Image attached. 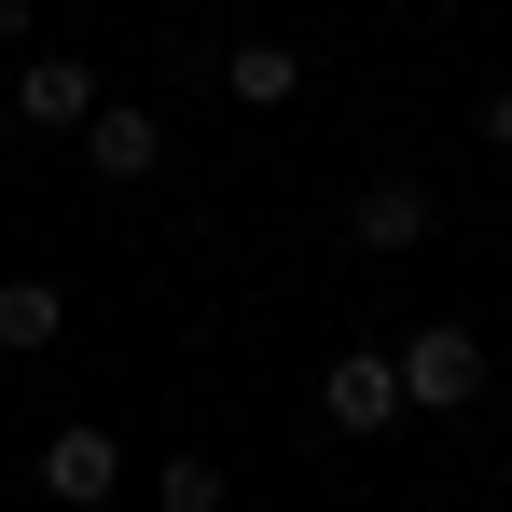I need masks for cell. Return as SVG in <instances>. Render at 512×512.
Returning a JSON list of instances; mask_svg holds the SVG:
<instances>
[{"instance_id": "cell-6", "label": "cell", "mask_w": 512, "mask_h": 512, "mask_svg": "<svg viewBox=\"0 0 512 512\" xmlns=\"http://www.w3.org/2000/svg\"><path fill=\"white\" fill-rule=\"evenodd\" d=\"M319 416H333V429H360V443L402 416V374H388V346H346L333 374H319Z\"/></svg>"}, {"instance_id": "cell-4", "label": "cell", "mask_w": 512, "mask_h": 512, "mask_svg": "<svg viewBox=\"0 0 512 512\" xmlns=\"http://www.w3.org/2000/svg\"><path fill=\"white\" fill-rule=\"evenodd\" d=\"M111 485H125V443H111L97 416H70L56 443H42V499H56V512H97Z\"/></svg>"}, {"instance_id": "cell-9", "label": "cell", "mask_w": 512, "mask_h": 512, "mask_svg": "<svg viewBox=\"0 0 512 512\" xmlns=\"http://www.w3.org/2000/svg\"><path fill=\"white\" fill-rule=\"evenodd\" d=\"M153 499H167V512H222V457H194V443H180L167 471H153Z\"/></svg>"}, {"instance_id": "cell-5", "label": "cell", "mask_w": 512, "mask_h": 512, "mask_svg": "<svg viewBox=\"0 0 512 512\" xmlns=\"http://www.w3.org/2000/svg\"><path fill=\"white\" fill-rule=\"evenodd\" d=\"M84 167L125 194V180H153L167 167V111H139V97H97V125H84Z\"/></svg>"}, {"instance_id": "cell-2", "label": "cell", "mask_w": 512, "mask_h": 512, "mask_svg": "<svg viewBox=\"0 0 512 512\" xmlns=\"http://www.w3.org/2000/svg\"><path fill=\"white\" fill-rule=\"evenodd\" d=\"M346 250H360V263H402V250H429V180L374 167L360 194H346Z\"/></svg>"}, {"instance_id": "cell-8", "label": "cell", "mask_w": 512, "mask_h": 512, "mask_svg": "<svg viewBox=\"0 0 512 512\" xmlns=\"http://www.w3.org/2000/svg\"><path fill=\"white\" fill-rule=\"evenodd\" d=\"M56 333H70V291H56V277H0V346H14V360H42Z\"/></svg>"}, {"instance_id": "cell-3", "label": "cell", "mask_w": 512, "mask_h": 512, "mask_svg": "<svg viewBox=\"0 0 512 512\" xmlns=\"http://www.w3.org/2000/svg\"><path fill=\"white\" fill-rule=\"evenodd\" d=\"M14 125H28V139H84L97 125V70L84 56H28V70H14Z\"/></svg>"}, {"instance_id": "cell-7", "label": "cell", "mask_w": 512, "mask_h": 512, "mask_svg": "<svg viewBox=\"0 0 512 512\" xmlns=\"http://www.w3.org/2000/svg\"><path fill=\"white\" fill-rule=\"evenodd\" d=\"M222 97H236V111H291V97H305V56H291V42H236V56H222Z\"/></svg>"}, {"instance_id": "cell-1", "label": "cell", "mask_w": 512, "mask_h": 512, "mask_svg": "<svg viewBox=\"0 0 512 512\" xmlns=\"http://www.w3.org/2000/svg\"><path fill=\"white\" fill-rule=\"evenodd\" d=\"M388 374H402V416H471V402H485V346H471V319L402 333V346H388Z\"/></svg>"}]
</instances>
